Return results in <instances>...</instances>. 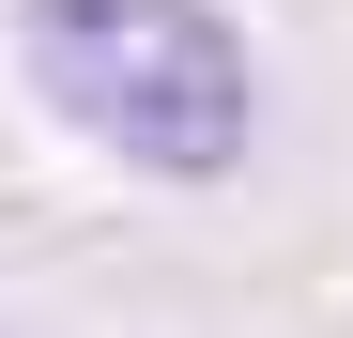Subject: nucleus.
Wrapping results in <instances>:
<instances>
[{
    "instance_id": "1",
    "label": "nucleus",
    "mask_w": 353,
    "mask_h": 338,
    "mask_svg": "<svg viewBox=\"0 0 353 338\" xmlns=\"http://www.w3.org/2000/svg\"><path fill=\"white\" fill-rule=\"evenodd\" d=\"M16 77L154 185H215L261 123L246 31L215 0H16Z\"/></svg>"
}]
</instances>
